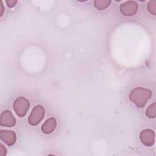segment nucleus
Segmentation results:
<instances>
[{
  "instance_id": "f257e3e1",
  "label": "nucleus",
  "mask_w": 156,
  "mask_h": 156,
  "mask_svg": "<svg viewBox=\"0 0 156 156\" xmlns=\"http://www.w3.org/2000/svg\"><path fill=\"white\" fill-rule=\"evenodd\" d=\"M152 96V91L143 87H136L131 90L130 100L138 107H143Z\"/></svg>"
},
{
  "instance_id": "f03ea898",
  "label": "nucleus",
  "mask_w": 156,
  "mask_h": 156,
  "mask_svg": "<svg viewBox=\"0 0 156 156\" xmlns=\"http://www.w3.org/2000/svg\"><path fill=\"white\" fill-rule=\"evenodd\" d=\"M13 107L16 115L20 117H23L29 108L30 102L24 97H18L14 101Z\"/></svg>"
},
{
  "instance_id": "7ed1b4c3",
  "label": "nucleus",
  "mask_w": 156,
  "mask_h": 156,
  "mask_svg": "<svg viewBox=\"0 0 156 156\" xmlns=\"http://www.w3.org/2000/svg\"><path fill=\"white\" fill-rule=\"evenodd\" d=\"M44 116V109L41 105H37L32 109L29 118L28 122L31 126H37L43 119Z\"/></svg>"
},
{
  "instance_id": "20e7f679",
  "label": "nucleus",
  "mask_w": 156,
  "mask_h": 156,
  "mask_svg": "<svg viewBox=\"0 0 156 156\" xmlns=\"http://www.w3.org/2000/svg\"><path fill=\"white\" fill-rule=\"evenodd\" d=\"M138 10V4L134 1H128L121 4V13L127 16L134 15Z\"/></svg>"
},
{
  "instance_id": "39448f33",
  "label": "nucleus",
  "mask_w": 156,
  "mask_h": 156,
  "mask_svg": "<svg viewBox=\"0 0 156 156\" xmlns=\"http://www.w3.org/2000/svg\"><path fill=\"white\" fill-rule=\"evenodd\" d=\"M16 124V119L9 110L3 111L0 115V124L1 126L12 127Z\"/></svg>"
},
{
  "instance_id": "423d86ee",
  "label": "nucleus",
  "mask_w": 156,
  "mask_h": 156,
  "mask_svg": "<svg viewBox=\"0 0 156 156\" xmlns=\"http://www.w3.org/2000/svg\"><path fill=\"white\" fill-rule=\"evenodd\" d=\"M140 139L144 145L151 146L155 143V133L151 129H144L140 134Z\"/></svg>"
},
{
  "instance_id": "0eeeda50",
  "label": "nucleus",
  "mask_w": 156,
  "mask_h": 156,
  "mask_svg": "<svg viewBox=\"0 0 156 156\" xmlns=\"http://www.w3.org/2000/svg\"><path fill=\"white\" fill-rule=\"evenodd\" d=\"M0 138L6 144L11 146L16 142V136L15 133L12 130H1Z\"/></svg>"
},
{
  "instance_id": "6e6552de",
  "label": "nucleus",
  "mask_w": 156,
  "mask_h": 156,
  "mask_svg": "<svg viewBox=\"0 0 156 156\" xmlns=\"http://www.w3.org/2000/svg\"><path fill=\"white\" fill-rule=\"evenodd\" d=\"M57 126V121L54 117L48 119L42 125L41 130L46 134H49L54 132Z\"/></svg>"
},
{
  "instance_id": "1a4fd4ad",
  "label": "nucleus",
  "mask_w": 156,
  "mask_h": 156,
  "mask_svg": "<svg viewBox=\"0 0 156 156\" xmlns=\"http://www.w3.org/2000/svg\"><path fill=\"white\" fill-rule=\"evenodd\" d=\"M110 3V0H95L94 1V7L99 10H102L107 8Z\"/></svg>"
},
{
  "instance_id": "9d476101",
  "label": "nucleus",
  "mask_w": 156,
  "mask_h": 156,
  "mask_svg": "<svg viewBox=\"0 0 156 156\" xmlns=\"http://www.w3.org/2000/svg\"><path fill=\"white\" fill-rule=\"evenodd\" d=\"M146 115L149 118H155L156 117V103L155 102L151 104L146 110Z\"/></svg>"
},
{
  "instance_id": "9b49d317",
  "label": "nucleus",
  "mask_w": 156,
  "mask_h": 156,
  "mask_svg": "<svg viewBox=\"0 0 156 156\" xmlns=\"http://www.w3.org/2000/svg\"><path fill=\"white\" fill-rule=\"evenodd\" d=\"M148 11L154 15H156V1H150L147 4Z\"/></svg>"
},
{
  "instance_id": "f8f14e48",
  "label": "nucleus",
  "mask_w": 156,
  "mask_h": 156,
  "mask_svg": "<svg viewBox=\"0 0 156 156\" xmlns=\"http://www.w3.org/2000/svg\"><path fill=\"white\" fill-rule=\"evenodd\" d=\"M17 2V1L16 0H7L6 1V3H7V5L9 7H14L16 4Z\"/></svg>"
},
{
  "instance_id": "ddd939ff",
  "label": "nucleus",
  "mask_w": 156,
  "mask_h": 156,
  "mask_svg": "<svg viewBox=\"0 0 156 156\" xmlns=\"http://www.w3.org/2000/svg\"><path fill=\"white\" fill-rule=\"evenodd\" d=\"M7 153V150L6 148L4 146L3 144H1V146H0V155L1 156H4L6 155Z\"/></svg>"
},
{
  "instance_id": "4468645a",
  "label": "nucleus",
  "mask_w": 156,
  "mask_h": 156,
  "mask_svg": "<svg viewBox=\"0 0 156 156\" xmlns=\"http://www.w3.org/2000/svg\"><path fill=\"white\" fill-rule=\"evenodd\" d=\"M4 13V5L2 1H0V16L2 15Z\"/></svg>"
}]
</instances>
